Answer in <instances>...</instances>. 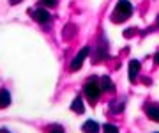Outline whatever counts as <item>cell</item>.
Segmentation results:
<instances>
[{
  "label": "cell",
  "mask_w": 159,
  "mask_h": 133,
  "mask_svg": "<svg viewBox=\"0 0 159 133\" xmlns=\"http://www.w3.org/2000/svg\"><path fill=\"white\" fill-rule=\"evenodd\" d=\"M131 12H133V6H131L129 0H119V4L115 7L113 11V20L115 21H122V20H127L131 16Z\"/></svg>",
  "instance_id": "obj_1"
},
{
  "label": "cell",
  "mask_w": 159,
  "mask_h": 133,
  "mask_svg": "<svg viewBox=\"0 0 159 133\" xmlns=\"http://www.w3.org/2000/svg\"><path fill=\"white\" fill-rule=\"evenodd\" d=\"M85 94H87V98L90 99L92 103H96L97 99H99V94H101V85H99V83H97L94 78H92L90 82H87Z\"/></svg>",
  "instance_id": "obj_2"
},
{
  "label": "cell",
  "mask_w": 159,
  "mask_h": 133,
  "mask_svg": "<svg viewBox=\"0 0 159 133\" xmlns=\"http://www.w3.org/2000/svg\"><path fill=\"white\" fill-rule=\"evenodd\" d=\"M89 46H85V48H81L78 53H76V57H74V60L71 62V69L73 71H76V69H80L81 68V64H83V60H85L87 57H89Z\"/></svg>",
  "instance_id": "obj_3"
},
{
  "label": "cell",
  "mask_w": 159,
  "mask_h": 133,
  "mask_svg": "<svg viewBox=\"0 0 159 133\" xmlns=\"http://www.w3.org/2000/svg\"><path fill=\"white\" fill-rule=\"evenodd\" d=\"M32 16H34L35 21H39V23H46V21H50V12L46 11V9H43V7H39V9H35L34 12H32Z\"/></svg>",
  "instance_id": "obj_4"
},
{
  "label": "cell",
  "mask_w": 159,
  "mask_h": 133,
  "mask_svg": "<svg viewBox=\"0 0 159 133\" xmlns=\"http://www.w3.org/2000/svg\"><path fill=\"white\" fill-rule=\"evenodd\" d=\"M138 71H140V62H138V60H131L129 62V80L131 82L136 80Z\"/></svg>",
  "instance_id": "obj_5"
},
{
  "label": "cell",
  "mask_w": 159,
  "mask_h": 133,
  "mask_svg": "<svg viewBox=\"0 0 159 133\" xmlns=\"http://www.w3.org/2000/svg\"><path fill=\"white\" fill-rule=\"evenodd\" d=\"M147 116H148V119L159 122V105H150L147 108Z\"/></svg>",
  "instance_id": "obj_6"
},
{
  "label": "cell",
  "mask_w": 159,
  "mask_h": 133,
  "mask_svg": "<svg viewBox=\"0 0 159 133\" xmlns=\"http://www.w3.org/2000/svg\"><path fill=\"white\" fill-rule=\"evenodd\" d=\"M83 131L85 133H99V124L96 121H87L83 124Z\"/></svg>",
  "instance_id": "obj_7"
},
{
  "label": "cell",
  "mask_w": 159,
  "mask_h": 133,
  "mask_svg": "<svg viewBox=\"0 0 159 133\" xmlns=\"http://www.w3.org/2000/svg\"><path fill=\"white\" fill-rule=\"evenodd\" d=\"M71 110L78 112V114H83V112H85V105H83V99H81V98H76V99H74L73 105H71Z\"/></svg>",
  "instance_id": "obj_8"
},
{
  "label": "cell",
  "mask_w": 159,
  "mask_h": 133,
  "mask_svg": "<svg viewBox=\"0 0 159 133\" xmlns=\"http://www.w3.org/2000/svg\"><path fill=\"white\" fill-rule=\"evenodd\" d=\"M101 89L102 91H113V82L110 80V76H102L101 78Z\"/></svg>",
  "instance_id": "obj_9"
},
{
  "label": "cell",
  "mask_w": 159,
  "mask_h": 133,
  "mask_svg": "<svg viewBox=\"0 0 159 133\" xmlns=\"http://www.w3.org/2000/svg\"><path fill=\"white\" fill-rule=\"evenodd\" d=\"M9 103H11V96H9V93H7V91H0V108L7 107Z\"/></svg>",
  "instance_id": "obj_10"
},
{
  "label": "cell",
  "mask_w": 159,
  "mask_h": 133,
  "mask_svg": "<svg viewBox=\"0 0 159 133\" xmlns=\"http://www.w3.org/2000/svg\"><path fill=\"white\" fill-rule=\"evenodd\" d=\"M102 131L104 133H119V128L115 126V124H104L102 126Z\"/></svg>",
  "instance_id": "obj_11"
},
{
  "label": "cell",
  "mask_w": 159,
  "mask_h": 133,
  "mask_svg": "<svg viewBox=\"0 0 159 133\" xmlns=\"http://www.w3.org/2000/svg\"><path fill=\"white\" fill-rule=\"evenodd\" d=\"M48 133H64V130L60 126H57V124H53V126H50V131Z\"/></svg>",
  "instance_id": "obj_12"
},
{
  "label": "cell",
  "mask_w": 159,
  "mask_h": 133,
  "mask_svg": "<svg viewBox=\"0 0 159 133\" xmlns=\"http://www.w3.org/2000/svg\"><path fill=\"white\" fill-rule=\"evenodd\" d=\"M44 6H48V7H55V6H57V0H44Z\"/></svg>",
  "instance_id": "obj_13"
},
{
  "label": "cell",
  "mask_w": 159,
  "mask_h": 133,
  "mask_svg": "<svg viewBox=\"0 0 159 133\" xmlns=\"http://www.w3.org/2000/svg\"><path fill=\"white\" fill-rule=\"evenodd\" d=\"M154 60H156V64H157V66H159V52L156 53V55H154Z\"/></svg>",
  "instance_id": "obj_14"
},
{
  "label": "cell",
  "mask_w": 159,
  "mask_h": 133,
  "mask_svg": "<svg viewBox=\"0 0 159 133\" xmlns=\"http://www.w3.org/2000/svg\"><path fill=\"white\" fill-rule=\"evenodd\" d=\"M9 2H11V4H20L21 0H9Z\"/></svg>",
  "instance_id": "obj_15"
},
{
  "label": "cell",
  "mask_w": 159,
  "mask_h": 133,
  "mask_svg": "<svg viewBox=\"0 0 159 133\" xmlns=\"http://www.w3.org/2000/svg\"><path fill=\"white\" fill-rule=\"evenodd\" d=\"M0 133H9V131H7V130H0Z\"/></svg>",
  "instance_id": "obj_16"
},
{
  "label": "cell",
  "mask_w": 159,
  "mask_h": 133,
  "mask_svg": "<svg viewBox=\"0 0 159 133\" xmlns=\"http://www.w3.org/2000/svg\"><path fill=\"white\" fill-rule=\"evenodd\" d=\"M157 25H159V16H157Z\"/></svg>",
  "instance_id": "obj_17"
},
{
  "label": "cell",
  "mask_w": 159,
  "mask_h": 133,
  "mask_svg": "<svg viewBox=\"0 0 159 133\" xmlns=\"http://www.w3.org/2000/svg\"><path fill=\"white\" fill-rule=\"evenodd\" d=\"M157 133H159V131H157Z\"/></svg>",
  "instance_id": "obj_18"
}]
</instances>
